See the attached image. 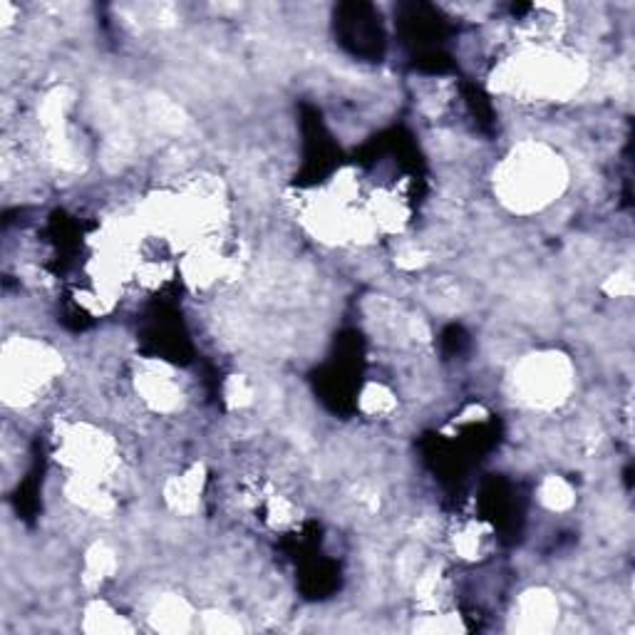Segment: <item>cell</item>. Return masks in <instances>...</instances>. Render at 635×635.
Instances as JSON below:
<instances>
[{
    "label": "cell",
    "instance_id": "obj_5",
    "mask_svg": "<svg viewBox=\"0 0 635 635\" xmlns=\"http://www.w3.org/2000/svg\"><path fill=\"white\" fill-rule=\"evenodd\" d=\"M511 387L519 402L532 410H556L574 393L571 360L556 350L521 358L511 375Z\"/></svg>",
    "mask_w": 635,
    "mask_h": 635
},
{
    "label": "cell",
    "instance_id": "obj_7",
    "mask_svg": "<svg viewBox=\"0 0 635 635\" xmlns=\"http://www.w3.org/2000/svg\"><path fill=\"white\" fill-rule=\"evenodd\" d=\"M568 18L564 5L538 3L529 5L519 21L521 45H558L566 33Z\"/></svg>",
    "mask_w": 635,
    "mask_h": 635
},
{
    "label": "cell",
    "instance_id": "obj_9",
    "mask_svg": "<svg viewBox=\"0 0 635 635\" xmlns=\"http://www.w3.org/2000/svg\"><path fill=\"white\" fill-rule=\"evenodd\" d=\"M204 491V467L202 464H194L182 474H174L172 479L165 485V499L167 504L177 514H192L199 509V501H202Z\"/></svg>",
    "mask_w": 635,
    "mask_h": 635
},
{
    "label": "cell",
    "instance_id": "obj_10",
    "mask_svg": "<svg viewBox=\"0 0 635 635\" xmlns=\"http://www.w3.org/2000/svg\"><path fill=\"white\" fill-rule=\"evenodd\" d=\"M192 615L194 613L184 599H179V596H165V599H159L155 603L149 619L151 623H155L157 631L174 633V631H186L189 625H192Z\"/></svg>",
    "mask_w": 635,
    "mask_h": 635
},
{
    "label": "cell",
    "instance_id": "obj_3",
    "mask_svg": "<svg viewBox=\"0 0 635 635\" xmlns=\"http://www.w3.org/2000/svg\"><path fill=\"white\" fill-rule=\"evenodd\" d=\"M65 370L63 355L53 345L37 338H8L3 345V363H0V377H3V400L8 407L25 410L41 400L43 393L50 387Z\"/></svg>",
    "mask_w": 635,
    "mask_h": 635
},
{
    "label": "cell",
    "instance_id": "obj_14",
    "mask_svg": "<svg viewBox=\"0 0 635 635\" xmlns=\"http://www.w3.org/2000/svg\"><path fill=\"white\" fill-rule=\"evenodd\" d=\"M395 395L390 387H385L381 383H370L360 393V410L367 417H385L395 410Z\"/></svg>",
    "mask_w": 635,
    "mask_h": 635
},
{
    "label": "cell",
    "instance_id": "obj_1",
    "mask_svg": "<svg viewBox=\"0 0 635 635\" xmlns=\"http://www.w3.org/2000/svg\"><path fill=\"white\" fill-rule=\"evenodd\" d=\"M589 80V65L558 45H521L491 72V90L519 102H566Z\"/></svg>",
    "mask_w": 635,
    "mask_h": 635
},
{
    "label": "cell",
    "instance_id": "obj_11",
    "mask_svg": "<svg viewBox=\"0 0 635 635\" xmlns=\"http://www.w3.org/2000/svg\"><path fill=\"white\" fill-rule=\"evenodd\" d=\"M452 548L460 558H467V562H477V558L489 548L491 532L487 524H479V521H467L462 524L452 536Z\"/></svg>",
    "mask_w": 635,
    "mask_h": 635
},
{
    "label": "cell",
    "instance_id": "obj_8",
    "mask_svg": "<svg viewBox=\"0 0 635 635\" xmlns=\"http://www.w3.org/2000/svg\"><path fill=\"white\" fill-rule=\"evenodd\" d=\"M514 619H519V623H514L519 631H526V633L552 631L558 621L556 596H552L548 591H542V589H534V591L524 593L519 599Z\"/></svg>",
    "mask_w": 635,
    "mask_h": 635
},
{
    "label": "cell",
    "instance_id": "obj_6",
    "mask_svg": "<svg viewBox=\"0 0 635 635\" xmlns=\"http://www.w3.org/2000/svg\"><path fill=\"white\" fill-rule=\"evenodd\" d=\"M135 390L147 410L157 415L179 412L186 400L182 377L167 363H141L135 373Z\"/></svg>",
    "mask_w": 635,
    "mask_h": 635
},
{
    "label": "cell",
    "instance_id": "obj_13",
    "mask_svg": "<svg viewBox=\"0 0 635 635\" xmlns=\"http://www.w3.org/2000/svg\"><path fill=\"white\" fill-rule=\"evenodd\" d=\"M538 501L548 511H568L576 504V491L568 485L564 477H556V474H548L546 479H542V485L536 489Z\"/></svg>",
    "mask_w": 635,
    "mask_h": 635
},
{
    "label": "cell",
    "instance_id": "obj_2",
    "mask_svg": "<svg viewBox=\"0 0 635 635\" xmlns=\"http://www.w3.org/2000/svg\"><path fill=\"white\" fill-rule=\"evenodd\" d=\"M568 186V165L554 147L526 139L495 169V196L511 214L532 216L558 202Z\"/></svg>",
    "mask_w": 635,
    "mask_h": 635
},
{
    "label": "cell",
    "instance_id": "obj_12",
    "mask_svg": "<svg viewBox=\"0 0 635 635\" xmlns=\"http://www.w3.org/2000/svg\"><path fill=\"white\" fill-rule=\"evenodd\" d=\"M117 571V554L112 552L107 544H92L84 554V566H82V576L88 586H100L102 581L115 576Z\"/></svg>",
    "mask_w": 635,
    "mask_h": 635
},
{
    "label": "cell",
    "instance_id": "obj_16",
    "mask_svg": "<svg viewBox=\"0 0 635 635\" xmlns=\"http://www.w3.org/2000/svg\"><path fill=\"white\" fill-rule=\"evenodd\" d=\"M613 281L609 283L611 293L615 296H631L633 293V279H631V271H619L615 276H611Z\"/></svg>",
    "mask_w": 635,
    "mask_h": 635
},
{
    "label": "cell",
    "instance_id": "obj_15",
    "mask_svg": "<svg viewBox=\"0 0 635 635\" xmlns=\"http://www.w3.org/2000/svg\"><path fill=\"white\" fill-rule=\"evenodd\" d=\"M88 623H84V628L88 631H129V625L117 619V611H112L107 603L102 601H94L88 611Z\"/></svg>",
    "mask_w": 635,
    "mask_h": 635
},
{
    "label": "cell",
    "instance_id": "obj_4",
    "mask_svg": "<svg viewBox=\"0 0 635 635\" xmlns=\"http://www.w3.org/2000/svg\"><path fill=\"white\" fill-rule=\"evenodd\" d=\"M55 457L68 477L107 481L120 467L117 442L90 422H63L55 432Z\"/></svg>",
    "mask_w": 635,
    "mask_h": 635
}]
</instances>
